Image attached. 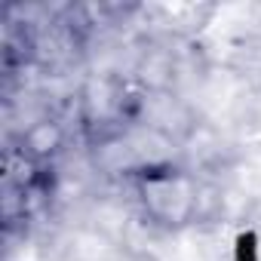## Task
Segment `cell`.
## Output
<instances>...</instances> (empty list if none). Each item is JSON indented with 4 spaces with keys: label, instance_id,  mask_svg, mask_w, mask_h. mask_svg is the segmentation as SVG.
I'll return each mask as SVG.
<instances>
[{
    "label": "cell",
    "instance_id": "cell-1",
    "mask_svg": "<svg viewBox=\"0 0 261 261\" xmlns=\"http://www.w3.org/2000/svg\"><path fill=\"white\" fill-rule=\"evenodd\" d=\"M59 145H62V129H59L56 123H49V120L34 123L28 133H25V151L34 154V157H46V154H53Z\"/></svg>",
    "mask_w": 261,
    "mask_h": 261
}]
</instances>
